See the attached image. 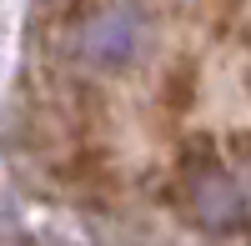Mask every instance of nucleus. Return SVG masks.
I'll use <instances>...</instances> for the list:
<instances>
[{"label":"nucleus","mask_w":251,"mask_h":246,"mask_svg":"<svg viewBox=\"0 0 251 246\" xmlns=\"http://www.w3.org/2000/svg\"><path fill=\"white\" fill-rule=\"evenodd\" d=\"M141 46H146V25L136 20V10H126V5H111V10L91 15L86 25H80V35H75L80 60L96 66V71H121V66H131Z\"/></svg>","instance_id":"obj_1"},{"label":"nucleus","mask_w":251,"mask_h":246,"mask_svg":"<svg viewBox=\"0 0 251 246\" xmlns=\"http://www.w3.org/2000/svg\"><path fill=\"white\" fill-rule=\"evenodd\" d=\"M186 196H191L196 221H201V226H211V231H226V226H236V221L246 216V201H241V191H236V181L226 176L221 166H201V171H191Z\"/></svg>","instance_id":"obj_2"}]
</instances>
